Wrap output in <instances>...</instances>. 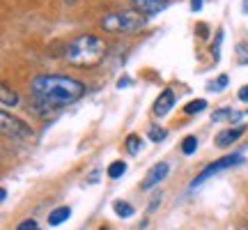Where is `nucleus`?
I'll use <instances>...</instances> for the list:
<instances>
[{"label": "nucleus", "instance_id": "obj_1", "mask_svg": "<svg viewBox=\"0 0 248 230\" xmlns=\"http://www.w3.org/2000/svg\"><path fill=\"white\" fill-rule=\"evenodd\" d=\"M30 90L42 106L62 108L78 101L85 95V85L78 79L71 76H58V74H42L35 76L30 83Z\"/></svg>", "mask_w": 248, "mask_h": 230}, {"label": "nucleus", "instance_id": "obj_2", "mask_svg": "<svg viewBox=\"0 0 248 230\" xmlns=\"http://www.w3.org/2000/svg\"><path fill=\"white\" fill-rule=\"evenodd\" d=\"M106 44L104 39H99L94 35H80L76 37L71 44H67L64 58L71 65H80V67H90V65H97L104 58Z\"/></svg>", "mask_w": 248, "mask_h": 230}, {"label": "nucleus", "instance_id": "obj_3", "mask_svg": "<svg viewBox=\"0 0 248 230\" xmlns=\"http://www.w3.org/2000/svg\"><path fill=\"white\" fill-rule=\"evenodd\" d=\"M145 23H147V16H142L136 9L113 12V14L101 18V28L108 33H136V30H142Z\"/></svg>", "mask_w": 248, "mask_h": 230}, {"label": "nucleus", "instance_id": "obj_4", "mask_svg": "<svg viewBox=\"0 0 248 230\" xmlns=\"http://www.w3.org/2000/svg\"><path fill=\"white\" fill-rule=\"evenodd\" d=\"M0 129H2V133L7 138H14V141H28V138L35 136L30 124H26L23 120H18L14 115H9L7 111H2V115H0Z\"/></svg>", "mask_w": 248, "mask_h": 230}, {"label": "nucleus", "instance_id": "obj_5", "mask_svg": "<svg viewBox=\"0 0 248 230\" xmlns=\"http://www.w3.org/2000/svg\"><path fill=\"white\" fill-rule=\"evenodd\" d=\"M239 161H241V154H228V157H223V159H218L216 164L207 166V168H204L202 173L193 180V184H191V186H193V189H195V186H200L204 180H209L214 173H221V170H225V168H232V166H237Z\"/></svg>", "mask_w": 248, "mask_h": 230}, {"label": "nucleus", "instance_id": "obj_6", "mask_svg": "<svg viewBox=\"0 0 248 230\" xmlns=\"http://www.w3.org/2000/svg\"><path fill=\"white\" fill-rule=\"evenodd\" d=\"M168 170H170V166L166 164V161L154 164V166L150 168V173L145 175V180H142L140 189H142V191H150V189H154L156 184H161V182L166 180V175H168Z\"/></svg>", "mask_w": 248, "mask_h": 230}, {"label": "nucleus", "instance_id": "obj_7", "mask_svg": "<svg viewBox=\"0 0 248 230\" xmlns=\"http://www.w3.org/2000/svg\"><path fill=\"white\" fill-rule=\"evenodd\" d=\"M136 12H140L142 16H156L159 12L168 7V0H133L131 2Z\"/></svg>", "mask_w": 248, "mask_h": 230}, {"label": "nucleus", "instance_id": "obj_8", "mask_svg": "<svg viewBox=\"0 0 248 230\" xmlns=\"http://www.w3.org/2000/svg\"><path fill=\"white\" fill-rule=\"evenodd\" d=\"M172 106H175V92H172V88H166L154 101V115L163 117V115H168L172 111Z\"/></svg>", "mask_w": 248, "mask_h": 230}, {"label": "nucleus", "instance_id": "obj_9", "mask_svg": "<svg viewBox=\"0 0 248 230\" xmlns=\"http://www.w3.org/2000/svg\"><path fill=\"white\" fill-rule=\"evenodd\" d=\"M244 131H246V127L244 124H239V127H234V129H223L218 136H216V145L218 148H228V145H232V143H237L244 136Z\"/></svg>", "mask_w": 248, "mask_h": 230}, {"label": "nucleus", "instance_id": "obj_10", "mask_svg": "<svg viewBox=\"0 0 248 230\" xmlns=\"http://www.w3.org/2000/svg\"><path fill=\"white\" fill-rule=\"evenodd\" d=\"M0 104H2V108L18 106V95L9 88V85H5V83H2V88H0Z\"/></svg>", "mask_w": 248, "mask_h": 230}, {"label": "nucleus", "instance_id": "obj_11", "mask_svg": "<svg viewBox=\"0 0 248 230\" xmlns=\"http://www.w3.org/2000/svg\"><path fill=\"white\" fill-rule=\"evenodd\" d=\"M71 216V210L67 205H62V207H55L53 212L48 214V226H62V223L67 221Z\"/></svg>", "mask_w": 248, "mask_h": 230}, {"label": "nucleus", "instance_id": "obj_12", "mask_svg": "<svg viewBox=\"0 0 248 230\" xmlns=\"http://www.w3.org/2000/svg\"><path fill=\"white\" fill-rule=\"evenodd\" d=\"M113 210H115V214L120 216V219H129V216H133V205H129V203H124V200H115L113 203Z\"/></svg>", "mask_w": 248, "mask_h": 230}, {"label": "nucleus", "instance_id": "obj_13", "mask_svg": "<svg viewBox=\"0 0 248 230\" xmlns=\"http://www.w3.org/2000/svg\"><path fill=\"white\" fill-rule=\"evenodd\" d=\"M204 108H207V101H204V99H193V101H188V104L184 106V113H186V115L202 113Z\"/></svg>", "mask_w": 248, "mask_h": 230}, {"label": "nucleus", "instance_id": "obj_14", "mask_svg": "<svg viewBox=\"0 0 248 230\" xmlns=\"http://www.w3.org/2000/svg\"><path fill=\"white\" fill-rule=\"evenodd\" d=\"M126 173V164L124 161H113L110 166H108V177L110 180H117V177H122Z\"/></svg>", "mask_w": 248, "mask_h": 230}, {"label": "nucleus", "instance_id": "obj_15", "mask_svg": "<svg viewBox=\"0 0 248 230\" xmlns=\"http://www.w3.org/2000/svg\"><path fill=\"white\" fill-rule=\"evenodd\" d=\"M195 150H198V138L195 136H186L184 143H182V152L184 154H193Z\"/></svg>", "mask_w": 248, "mask_h": 230}, {"label": "nucleus", "instance_id": "obj_16", "mask_svg": "<svg viewBox=\"0 0 248 230\" xmlns=\"http://www.w3.org/2000/svg\"><path fill=\"white\" fill-rule=\"evenodd\" d=\"M140 138L136 136V133H131L129 138H126V150L131 152V154H138V150H140Z\"/></svg>", "mask_w": 248, "mask_h": 230}, {"label": "nucleus", "instance_id": "obj_17", "mask_svg": "<svg viewBox=\"0 0 248 230\" xmlns=\"http://www.w3.org/2000/svg\"><path fill=\"white\" fill-rule=\"evenodd\" d=\"M237 58H239L241 65L248 62V44L246 42H239V44H237Z\"/></svg>", "mask_w": 248, "mask_h": 230}, {"label": "nucleus", "instance_id": "obj_18", "mask_svg": "<svg viewBox=\"0 0 248 230\" xmlns=\"http://www.w3.org/2000/svg\"><path fill=\"white\" fill-rule=\"evenodd\" d=\"M166 129H161V127H152V131H150V138L154 143H159V141H163V138H166Z\"/></svg>", "mask_w": 248, "mask_h": 230}, {"label": "nucleus", "instance_id": "obj_19", "mask_svg": "<svg viewBox=\"0 0 248 230\" xmlns=\"http://www.w3.org/2000/svg\"><path fill=\"white\" fill-rule=\"evenodd\" d=\"M225 85H228V76L223 74V76H218V79H216V81L212 83V85H209V90H214V92H221V90L225 88Z\"/></svg>", "mask_w": 248, "mask_h": 230}, {"label": "nucleus", "instance_id": "obj_20", "mask_svg": "<svg viewBox=\"0 0 248 230\" xmlns=\"http://www.w3.org/2000/svg\"><path fill=\"white\" fill-rule=\"evenodd\" d=\"M232 108H223V111H216V113H214V120H216V122H218V120H223V117H230L232 120Z\"/></svg>", "mask_w": 248, "mask_h": 230}, {"label": "nucleus", "instance_id": "obj_21", "mask_svg": "<svg viewBox=\"0 0 248 230\" xmlns=\"http://www.w3.org/2000/svg\"><path fill=\"white\" fill-rule=\"evenodd\" d=\"M16 230H37V223L32 221V219H28V221H23Z\"/></svg>", "mask_w": 248, "mask_h": 230}, {"label": "nucleus", "instance_id": "obj_22", "mask_svg": "<svg viewBox=\"0 0 248 230\" xmlns=\"http://www.w3.org/2000/svg\"><path fill=\"white\" fill-rule=\"evenodd\" d=\"M191 9H193V12H200V9H202V0H191Z\"/></svg>", "mask_w": 248, "mask_h": 230}, {"label": "nucleus", "instance_id": "obj_23", "mask_svg": "<svg viewBox=\"0 0 248 230\" xmlns=\"http://www.w3.org/2000/svg\"><path fill=\"white\" fill-rule=\"evenodd\" d=\"M239 99L241 101H248V85H244V88L239 90Z\"/></svg>", "mask_w": 248, "mask_h": 230}, {"label": "nucleus", "instance_id": "obj_24", "mask_svg": "<svg viewBox=\"0 0 248 230\" xmlns=\"http://www.w3.org/2000/svg\"><path fill=\"white\" fill-rule=\"evenodd\" d=\"M0 200H7V189H0Z\"/></svg>", "mask_w": 248, "mask_h": 230}, {"label": "nucleus", "instance_id": "obj_25", "mask_svg": "<svg viewBox=\"0 0 248 230\" xmlns=\"http://www.w3.org/2000/svg\"><path fill=\"white\" fill-rule=\"evenodd\" d=\"M241 9H244V14H248V0H244V5H241Z\"/></svg>", "mask_w": 248, "mask_h": 230}, {"label": "nucleus", "instance_id": "obj_26", "mask_svg": "<svg viewBox=\"0 0 248 230\" xmlns=\"http://www.w3.org/2000/svg\"><path fill=\"white\" fill-rule=\"evenodd\" d=\"M64 2H67V5H74V2H78V0H64Z\"/></svg>", "mask_w": 248, "mask_h": 230}, {"label": "nucleus", "instance_id": "obj_27", "mask_svg": "<svg viewBox=\"0 0 248 230\" xmlns=\"http://www.w3.org/2000/svg\"><path fill=\"white\" fill-rule=\"evenodd\" d=\"M239 230H248V223H244V226H239Z\"/></svg>", "mask_w": 248, "mask_h": 230}]
</instances>
